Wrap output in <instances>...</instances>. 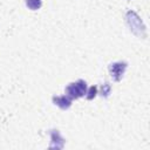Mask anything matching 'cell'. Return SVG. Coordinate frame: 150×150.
<instances>
[{"label":"cell","mask_w":150,"mask_h":150,"mask_svg":"<svg viewBox=\"0 0 150 150\" xmlns=\"http://www.w3.org/2000/svg\"><path fill=\"white\" fill-rule=\"evenodd\" d=\"M66 91L70 97H81L86 94V82L80 80L76 83H71L67 87Z\"/></svg>","instance_id":"1"},{"label":"cell","mask_w":150,"mask_h":150,"mask_svg":"<svg viewBox=\"0 0 150 150\" xmlns=\"http://www.w3.org/2000/svg\"><path fill=\"white\" fill-rule=\"evenodd\" d=\"M124 68H125V64L124 63H114L111 64L110 67V71H111V76H114L115 80H118L121 77V75L123 74L124 71Z\"/></svg>","instance_id":"2"},{"label":"cell","mask_w":150,"mask_h":150,"mask_svg":"<svg viewBox=\"0 0 150 150\" xmlns=\"http://www.w3.org/2000/svg\"><path fill=\"white\" fill-rule=\"evenodd\" d=\"M56 103L55 104H57V105H60L61 108H68L69 105H70V101L66 97V96H61V97H57V98H55L54 100Z\"/></svg>","instance_id":"3"},{"label":"cell","mask_w":150,"mask_h":150,"mask_svg":"<svg viewBox=\"0 0 150 150\" xmlns=\"http://www.w3.org/2000/svg\"><path fill=\"white\" fill-rule=\"evenodd\" d=\"M27 6L30 8V9H36L41 6V1L40 0H27Z\"/></svg>","instance_id":"4"}]
</instances>
